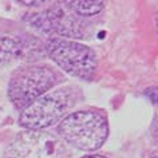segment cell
I'll return each instance as SVG.
<instances>
[{
    "mask_svg": "<svg viewBox=\"0 0 158 158\" xmlns=\"http://www.w3.org/2000/svg\"><path fill=\"white\" fill-rule=\"evenodd\" d=\"M27 20L34 28L47 35H59L75 39L85 38L86 35V23L83 22V18L75 15L67 8V6H56L40 14H31Z\"/></svg>",
    "mask_w": 158,
    "mask_h": 158,
    "instance_id": "8992f818",
    "label": "cell"
},
{
    "mask_svg": "<svg viewBox=\"0 0 158 158\" xmlns=\"http://www.w3.org/2000/svg\"><path fill=\"white\" fill-rule=\"evenodd\" d=\"M82 158H107V157L99 156V154H91V156H85V157H82Z\"/></svg>",
    "mask_w": 158,
    "mask_h": 158,
    "instance_id": "8fae6325",
    "label": "cell"
},
{
    "mask_svg": "<svg viewBox=\"0 0 158 158\" xmlns=\"http://www.w3.org/2000/svg\"><path fill=\"white\" fill-rule=\"evenodd\" d=\"M66 148L58 137L42 130L19 133L6 150V158H64Z\"/></svg>",
    "mask_w": 158,
    "mask_h": 158,
    "instance_id": "5b68a950",
    "label": "cell"
},
{
    "mask_svg": "<svg viewBox=\"0 0 158 158\" xmlns=\"http://www.w3.org/2000/svg\"><path fill=\"white\" fill-rule=\"evenodd\" d=\"M145 95L148 98H150L154 103L158 105V87H157V86H153V87L146 89L145 90Z\"/></svg>",
    "mask_w": 158,
    "mask_h": 158,
    "instance_id": "9c48e42d",
    "label": "cell"
},
{
    "mask_svg": "<svg viewBox=\"0 0 158 158\" xmlns=\"http://www.w3.org/2000/svg\"><path fill=\"white\" fill-rule=\"evenodd\" d=\"M145 158H158V149L150 150V152L145 156Z\"/></svg>",
    "mask_w": 158,
    "mask_h": 158,
    "instance_id": "30bf717a",
    "label": "cell"
},
{
    "mask_svg": "<svg viewBox=\"0 0 158 158\" xmlns=\"http://www.w3.org/2000/svg\"><path fill=\"white\" fill-rule=\"evenodd\" d=\"M74 106V95L70 89L48 91L24 107L19 122L27 130H43L56 125Z\"/></svg>",
    "mask_w": 158,
    "mask_h": 158,
    "instance_id": "277c9868",
    "label": "cell"
},
{
    "mask_svg": "<svg viewBox=\"0 0 158 158\" xmlns=\"http://www.w3.org/2000/svg\"><path fill=\"white\" fill-rule=\"evenodd\" d=\"M46 52L55 64L67 74L83 81H91L98 69L97 54L89 46L63 38H51Z\"/></svg>",
    "mask_w": 158,
    "mask_h": 158,
    "instance_id": "3957f363",
    "label": "cell"
},
{
    "mask_svg": "<svg viewBox=\"0 0 158 158\" xmlns=\"http://www.w3.org/2000/svg\"><path fill=\"white\" fill-rule=\"evenodd\" d=\"M66 6L75 15L81 18H86L99 14L103 10L105 3L99 2V0H93V2L91 0H77V2H67Z\"/></svg>",
    "mask_w": 158,
    "mask_h": 158,
    "instance_id": "ba28073f",
    "label": "cell"
},
{
    "mask_svg": "<svg viewBox=\"0 0 158 158\" xmlns=\"http://www.w3.org/2000/svg\"><path fill=\"white\" fill-rule=\"evenodd\" d=\"M26 44L15 35H0V67L8 64L22 56Z\"/></svg>",
    "mask_w": 158,
    "mask_h": 158,
    "instance_id": "52a82bcc",
    "label": "cell"
},
{
    "mask_svg": "<svg viewBox=\"0 0 158 158\" xmlns=\"http://www.w3.org/2000/svg\"><path fill=\"white\" fill-rule=\"evenodd\" d=\"M59 82V75L47 64H30L18 69L8 83V98L12 105L23 110L44 95Z\"/></svg>",
    "mask_w": 158,
    "mask_h": 158,
    "instance_id": "7a4b0ae2",
    "label": "cell"
},
{
    "mask_svg": "<svg viewBox=\"0 0 158 158\" xmlns=\"http://www.w3.org/2000/svg\"><path fill=\"white\" fill-rule=\"evenodd\" d=\"M60 138L83 152H94L105 145L109 123L105 115L91 110H81L66 115L58 125Z\"/></svg>",
    "mask_w": 158,
    "mask_h": 158,
    "instance_id": "6da1fadb",
    "label": "cell"
},
{
    "mask_svg": "<svg viewBox=\"0 0 158 158\" xmlns=\"http://www.w3.org/2000/svg\"><path fill=\"white\" fill-rule=\"evenodd\" d=\"M156 28H157V32H158V12L156 15Z\"/></svg>",
    "mask_w": 158,
    "mask_h": 158,
    "instance_id": "7c38bea8",
    "label": "cell"
}]
</instances>
